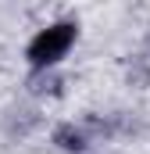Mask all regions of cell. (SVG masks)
<instances>
[{
	"label": "cell",
	"mask_w": 150,
	"mask_h": 154,
	"mask_svg": "<svg viewBox=\"0 0 150 154\" xmlns=\"http://www.w3.org/2000/svg\"><path fill=\"white\" fill-rule=\"evenodd\" d=\"M72 43H75V25L72 22L46 25V29L36 32V39L29 43V61H32L36 68H50V65H57V61L68 54Z\"/></svg>",
	"instance_id": "1"
},
{
	"label": "cell",
	"mask_w": 150,
	"mask_h": 154,
	"mask_svg": "<svg viewBox=\"0 0 150 154\" xmlns=\"http://www.w3.org/2000/svg\"><path fill=\"white\" fill-rule=\"evenodd\" d=\"M57 143L68 147V151H79V147H82V136L75 133L72 125H61V129H57Z\"/></svg>",
	"instance_id": "2"
}]
</instances>
